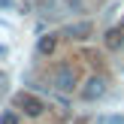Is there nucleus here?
<instances>
[{
    "mask_svg": "<svg viewBox=\"0 0 124 124\" xmlns=\"http://www.w3.org/2000/svg\"><path fill=\"white\" fill-rule=\"evenodd\" d=\"M52 85H54L58 94H73V91H79L82 82H79V73H76L73 64H58L54 73H52Z\"/></svg>",
    "mask_w": 124,
    "mask_h": 124,
    "instance_id": "nucleus-1",
    "label": "nucleus"
},
{
    "mask_svg": "<svg viewBox=\"0 0 124 124\" xmlns=\"http://www.w3.org/2000/svg\"><path fill=\"white\" fill-rule=\"evenodd\" d=\"M12 106L21 109L27 118H39V115H46V103H42L36 94H30V91H15V94H12Z\"/></svg>",
    "mask_w": 124,
    "mask_h": 124,
    "instance_id": "nucleus-2",
    "label": "nucleus"
},
{
    "mask_svg": "<svg viewBox=\"0 0 124 124\" xmlns=\"http://www.w3.org/2000/svg\"><path fill=\"white\" fill-rule=\"evenodd\" d=\"M106 88H109L106 76L94 73V76H88V79H85L82 85H79V97H82L85 103H94V100H100V97L106 94Z\"/></svg>",
    "mask_w": 124,
    "mask_h": 124,
    "instance_id": "nucleus-3",
    "label": "nucleus"
},
{
    "mask_svg": "<svg viewBox=\"0 0 124 124\" xmlns=\"http://www.w3.org/2000/svg\"><path fill=\"white\" fill-rule=\"evenodd\" d=\"M91 33H94V24H91L88 18H82V21H73V24H67V27H64V36H67V39H76V42L91 39Z\"/></svg>",
    "mask_w": 124,
    "mask_h": 124,
    "instance_id": "nucleus-4",
    "label": "nucleus"
},
{
    "mask_svg": "<svg viewBox=\"0 0 124 124\" xmlns=\"http://www.w3.org/2000/svg\"><path fill=\"white\" fill-rule=\"evenodd\" d=\"M61 46V33L58 30H48V33H42L39 39H36V54L39 58H48V54H54Z\"/></svg>",
    "mask_w": 124,
    "mask_h": 124,
    "instance_id": "nucleus-5",
    "label": "nucleus"
},
{
    "mask_svg": "<svg viewBox=\"0 0 124 124\" xmlns=\"http://www.w3.org/2000/svg\"><path fill=\"white\" fill-rule=\"evenodd\" d=\"M103 46H106L109 52H118V48H124V21L118 24V27H109L106 33H103Z\"/></svg>",
    "mask_w": 124,
    "mask_h": 124,
    "instance_id": "nucleus-6",
    "label": "nucleus"
},
{
    "mask_svg": "<svg viewBox=\"0 0 124 124\" xmlns=\"http://www.w3.org/2000/svg\"><path fill=\"white\" fill-rule=\"evenodd\" d=\"M61 6H64V12H73V15H85L88 12L85 0H61Z\"/></svg>",
    "mask_w": 124,
    "mask_h": 124,
    "instance_id": "nucleus-7",
    "label": "nucleus"
},
{
    "mask_svg": "<svg viewBox=\"0 0 124 124\" xmlns=\"http://www.w3.org/2000/svg\"><path fill=\"white\" fill-rule=\"evenodd\" d=\"M82 61H88L91 67H100L103 61H100V52H94V48H85L82 52Z\"/></svg>",
    "mask_w": 124,
    "mask_h": 124,
    "instance_id": "nucleus-8",
    "label": "nucleus"
},
{
    "mask_svg": "<svg viewBox=\"0 0 124 124\" xmlns=\"http://www.w3.org/2000/svg\"><path fill=\"white\" fill-rule=\"evenodd\" d=\"M0 124H18V115L15 112H3L0 115Z\"/></svg>",
    "mask_w": 124,
    "mask_h": 124,
    "instance_id": "nucleus-9",
    "label": "nucleus"
},
{
    "mask_svg": "<svg viewBox=\"0 0 124 124\" xmlns=\"http://www.w3.org/2000/svg\"><path fill=\"white\" fill-rule=\"evenodd\" d=\"M106 124H124V115H109Z\"/></svg>",
    "mask_w": 124,
    "mask_h": 124,
    "instance_id": "nucleus-10",
    "label": "nucleus"
},
{
    "mask_svg": "<svg viewBox=\"0 0 124 124\" xmlns=\"http://www.w3.org/2000/svg\"><path fill=\"white\" fill-rule=\"evenodd\" d=\"M3 94H6V76L0 73V97H3Z\"/></svg>",
    "mask_w": 124,
    "mask_h": 124,
    "instance_id": "nucleus-11",
    "label": "nucleus"
},
{
    "mask_svg": "<svg viewBox=\"0 0 124 124\" xmlns=\"http://www.w3.org/2000/svg\"><path fill=\"white\" fill-rule=\"evenodd\" d=\"M97 124H106V118H100V121H97Z\"/></svg>",
    "mask_w": 124,
    "mask_h": 124,
    "instance_id": "nucleus-12",
    "label": "nucleus"
}]
</instances>
